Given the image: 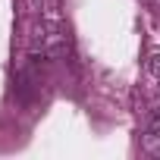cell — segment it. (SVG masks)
<instances>
[{
  "instance_id": "obj_1",
  "label": "cell",
  "mask_w": 160,
  "mask_h": 160,
  "mask_svg": "<svg viewBox=\"0 0 160 160\" xmlns=\"http://www.w3.org/2000/svg\"><path fill=\"white\" fill-rule=\"evenodd\" d=\"M148 72H151L154 78H160V47L151 50V57H148Z\"/></svg>"
},
{
  "instance_id": "obj_2",
  "label": "cell",
  "mask_w": 160,
  "mask_h": 160,
  "mask_svg": "<svg viewBox=\"0 0 160 160\" xmlns=\"http://www.w3.org/2000/svg\"><path fill=\"white\" fill-rule=\"evenodd\" d=\"M154 116H160V110H157V113H154Z\"/></svg>"
}]
</instances>
